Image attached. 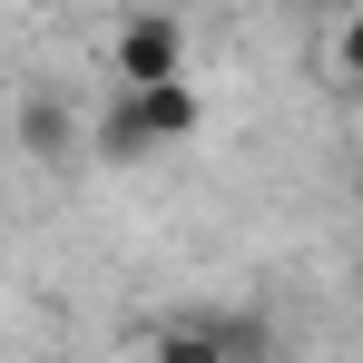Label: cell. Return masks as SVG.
Instances as JSON below:
<instances>
[{
	"label": "cell",
	"mask_w": 363,
	"mask_h": 363,
	"mask_svg": "<svg viewBox=\"0 0 363 363\" xmlns=\"http://www.w3.org/2000/svg\"><path fill=\"white\" fill-rule=\"evenodd\" d=\"M196 128H206V99L186 89V69L177 79H118V99L99 108V138H89V147H99L108 167H138V157L186 147Z\"/></svg>",
	"instance_id": "obj_1"
},
{
	"label": "cell",
	"mask_w": 363,
	"mask_h": 363,
	"mask_svg": "<svg viewBox=\"0 0 363 363\" xmlns=\"http://www.w3.org/2000/svg\"><path fill=\"white\" fill-rule=\"evenodd\" d=\"M275 344L255 314H167V324H147V354L167 363H255Z\"/></svg>",
	"instance_id": "obj_2"
},
{
	"label": "cell",
	"mask_w": 363,
	"mask_h": 363,
	"mask_svg": "<svg viewBox=\"0 0 363 363\" xmlns=\"http://www.w3.org/2000/svg\"><path fill=\"white\" fill-rule=\"evenodd\" d=\"M108 60H118V79H177L186 69V30L167 10H128L118 40H108Z\"/></svg>",
	"instance_id": "obj_3"
},
{
	"label": "cell",
	"mask_w": 363,
	"mask_h": 363,
	"mask_svg": "<svg viewBox=\"0 0 363 363\" xmlns=\"http://www.w3.org/2000/svg\"><path fill=\"white\" fill-rule=\"evenodd\" d=\"M20 147H30V157H69V147H79V118H69L60 99H30V108H20Z\"/></svg>",
	"instance_id": "obj_4"
}]
</instances>
